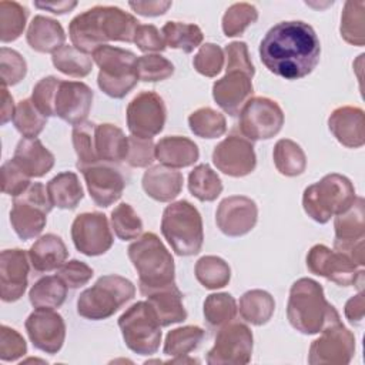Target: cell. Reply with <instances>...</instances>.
Segmentation results:
<instances>
[{
    "label": "cell",
    "mask_w": 365,
    "mask_h": 365,
    "mask_svg": "<svg viewBox=\"0 0 365 365\" xmlns=\"http://www.w3.org/2000/svg\"><path fill=\"white\" fill-rule=\"evenodd\" d=\"M259 60L275 76L298 80L317 67L321 43L305 21L288 20L272 26L259 43Z\"/></svg>",
    "instance_id": "cell-1"
},
{
    "label": "cell",
    "mask_w": 365,
    "mask_h": 365,
    "mask_svg": "<svg viewBox=\"0 0 365 365\" xmlns=\"http://www.w3.org/2000/svg\"><path fill=\"white\" fill-rule=\"evenodd\" d=\"M140 21L115 6H94L77 14L68 24L73 46L87 54L108 41L134 43Z\"/></svg>",
    "instance_id": "cell-2"
},
{
    "label": "cell",
    "mask_w": 365,
    "mask_h": 365,
    "mask_svg": "<svg viewBox=\"0 0 365 365\" xmlns=\"http://www.w3.org/2000/svg\"><path fill=\"white\" fill-rule=\"evenodd\" d=\"M287 318L291 327L304 335L319 334L341 322L338 311L327 301L322 285L312 278H299L291 285Z\"/></svg>",
    "instance_id": "cell-3"
},
{
    "label": "cell",
    "mask_w": 365,
    "mask_h": 365,
    "mask_svg": "<svg viewBox=\"0 0 365 365\" xmlns=\"http://www.w3.org/2000/svg\"><path fill=\"white\" fill-rule=\"evenodd\" d=\"M127 254L138 274V288L144 297L174 282V258L157 234H141L130 244Z\"/></svg>",
    "instance_id": "cell-4"
},
{
    "label": "cell",
    "mask_w": 365,
    "mask_h": 365,
    "mask_svg": "<svg viewBox=\"0 0 365 365\" xmlns=\"http://www.w3.org/2000/svg\"><path fill=\"white\" fill-rule=\"evenodd\" d=\"M355 198L351 180L342 174L331 173L304 190L302 207L309 218L318 224H325L331 217L348 210Z\"/></svg>",
    "instance_id": "cell-5"
},
{
    "label": "cell",
    "mask_w": 365,
    "mask_h": 365,
    "mask_svg": "<svg viewBox=\"0 0 365 365\" xmlns=\"http://www.w3.org/2000/svg\"><path fill=\"white\" fill-rule=\"evenodd\" d=\"M161 232L180 257L197 255L202 248V218L200 211L187 200L165 207L161 217Z\"/></svg>",
    "instance_id": "cell-6"
},
{
    "label": "cell",
    "mask_w": 365,
    "mask_h": 365,
    "mask_svg": "<svg viewBox=\"0 0 365 365\" xmlns=\"http://www.w3.org/2000/svg\"><path fill=\"white\" fill-rule=\"evenodd\" d=\"M135 295L134 284L117 274L100 277L84 289L77 299V314L90 321H101L114 315Z\"/></svg>",
    "instance_id": "cell-7"
},
{
    "label": "cell",
    "mask_w": 365,
    "mask_h": 365,
    "mask_svg": "<svg viewBox=\"0 0 365 365\" xmlns=\"http://www.w3.org/2000/svg\"><path fill=\"white\" fill-rule=\"evenodd\" d=\"M93 61L100 68L97 84L108 97L123 98L137 86V56L133 51L106 44L93 51Z\"/></svg>",
    "instance_id": "cell-8"
},
{
    "label": "cell",
    "mask_w": 365,
    "mask_h": 365,
    "mask_svg": "<svg viewBox=\"0 0 365 365\" xmlns=\"http://www.w3.org/2000/svg\"><path fill=\"white\" fill-rule=\"evenodd\" d=\"M118 328L130 351L138 355H153L161 342V325L147 301H138L118 318Z\"/></svg>",
    "instance_id": "cell-9"
},
{
    "label": "cell",
    "mask_w": 365,
    "mask_h": 365,
    "mask_svg": "<svg viewBox=\"0 0 365 365\" xmlns=\"http://www.w3.org/2000/svg\"><path fill=\"white\" fill-rule=\"evenodd\" d=\"M51 208L47 187L41 182H31L26 191L13 200L10 224L17 237L23 241L38 237L46 227L47 214Z\"/></svg>",
    "instance_id": "cell-10"
},
{
    "label": "cell",
    "mask_w": 365,
    "mask_h": 365,
    "mask_svg": "<svg viewBox=\"0 0 365 365\" xmlns=\"http://www.w3.org/2000/svg\"><path fill=\"white\" fill-rule=\"evenodd\" d=\"M284 111L268 97H251L240 110V131L250 141L269 140L284 125Z\"/></svg>",
    "instance_id": "cell-11"
},
{
    "label": "cell",
    "mask_w": 365,
    "mask_h": 365,
    "mask_svg": "<svg viewBox=\"0 0 365 365\" xmlns=\"http://www.w3.org/2000/svg\"><path fill=\"white\" fill-rule=\"evenodd\" d=\"M307 268L328 281L341 287L354 285L358 291L364 287V269L356 267L344 254L328 248L324 244H315L307 254Z\"/></svg>",
    "instance_id": "cell-12"
},
{
    "label": "cell",
    "mask_w": 365,
    "mask_h": 365,
    "mask_svg": "<svg viewBox=\"0 0 365 365\" xmlns=\"http://www.w3.org/2000/svg\"><path fill=\"white\" fill-rule=\"evenodd\" d=\"M254 336L251 329L238 321L221 327L212 348L207 354L210 365H245L251 361Z\"/></svg>",
    "instance_id": "cell-13"
},
{
    "label": "cell",
    "mask_w": 365,
    "mask_h": 365,
    "mask_svg": "<svg viewBox=\"0 0 365 365\" xmlns=\"http://www.w3.org/2000/svg\"><path fill=\"white\" fill-rule=\"evenodd\" d=\"M125 118L131 135L153 138L164 128L167 120L165 103L154 91H141L128 103Z\"/></svg>",
    "instance_id": "cell-14"
},
{
    "label": "cell",
    "mask_w": 365,
    "mask_h": 365,
    "mask_svg": "<svg viewBox=\"0 0 365 365\" xmlns=\"http://www.w3.org/2000/svg\"><path fill=\"white\" fill-rule=\"evenodd\" d=\"M71 240L76 250L87 257L106 254L114 241L107 215L103 212H81L71 224Z\"/></svg>",
    "instance_id": "cell-15"
},
{
    "label": "cell",
    "mask_w": 365,
    "mask_h": 365,
    "mask_svg": "<svg viewBox=\"0 0 365 365\" xmlns=\"http://www.w3.org/2000/svg\"><path fill=\"white\" fill-rule=\"evenodd\" d=\"M355 354L354 334L338 322L321 331V336L312 341L308 352L311 365H346Z\"/></svg>",
    "instance_id": "cell-16"
},
{
    "label": "cell",
    "mask_w": 365,
    "mask_h": 365,
    "mask_svg": "<svg viewBox=\"0 0 365 365\" xmlns=\"http://www.w3.org/2000/svg\"><path fill=\"white\" fill-rule=\"evenodd\" d=\"M212 163L218 171L230 177H245L257 167L252 143L240 134H230L212 151Z\"/></svg>",
    "instance_id": "cell-17"
},
{
    "label": "cell",
    "mask_w": 365,
    "mask_h": 365,
    "mask_svg": "<svg viewBox=\"0 0 365 365\" xmlns=\"http://www.w3.org/2000/svg\"><path fill=\"white\" fill-rule=\"evenodd\" d=\"M33 346L46 354H57L66 339V322L54 309L36 308L24 322Z\"/></svg>",
    "instance_id": "cell-18"
},
{
    "label": "cell",
    "mask_w": 365,
    "mask_h": 365,
    "mask_svg": "<svg viewBox=\"0 0 365 365\" xmlns=\"http://www.w3.org/2000/svg\"><path fill=\"white\" fill-rule=\"evenodd\" d=\"M91 200L98 207H110L118 201L125 188L123 171L110 163H97L80 170Z\"/></svg>",
    "instance_id": "cell-19"
},
{
    "label": "cell",
    "mask_w": 365,
    "mask_h": 365,
    "mask_svg": "<svg viewBox=\"0 0 365 365\" xmlns=\"http://www.w3.org/2000/svg\"><path fill=\"white\" fill-rule=\"evenodd\" d=\"M258 207L245 195H230L224 198L215 211V222L227 237H242L257 224Z\"/></svg>",
    "instance_id": "cell-20"
},
{
    "label": "cell",
    "mask_w": 365,
    "mask_h": 365,
    "mask_svg": "<svg viewBox=\"0 0 365 365\" xmlns=\"http://www.w3.org/2000/svg\"><path fill=\"white\" fill-rule=\"evenodd\" d=\"M93 98L94 93L86 83L60 80L54 97V115L71 125H77L86 121Z\"/></svg>",
    "instance_id": "cell-21"
},
{
    "label": "cell",
    "mask_w": 365,
    "mask_h": 365,
    "mask_svg": "<svg viewBox=\"0 0 365 365\" xmlns=\"http://www.w3.org/2000/svg\"><path fill=\"white\" fill-rule=\"evenodd\" d=\"M29 254L20 248L3 250L0 254V298L4 302L20 299L29 284Z\"/></svg>",
    "instance_id": "cell-22"
},
{
    "label": "cell",
    "mask_w": 365,
    "mask_h": 365,
    "mask_svg": "<svg viewBox=\"0 0 365 365\" xmlns=\"http://www.w3.org/2000/svg\"><path fill=\"white\" fill-rule=\"evenodd\" d=\"M252 93V77L242 71H227L212 84V98L228 115H237Z\"/></svg>",
    "instance_id": "cell-23"
},
{
    "label": "cell",
    "mask_w": 365,
    "mask_h": 365,
    "mask_svg": "<svg viewBox=\"0 0 365 365\" xmlns=\"http://www.w3.org/2000/svg\"><path fill=\"white\" fill-rule=\"evenodd\" d=\"M328 128L339 144L348 148H359L365 144L364 110L354 106L335 108L328 117Z\"/></svg>",
    "instance_id": "cell-24"
},
{
    "label": "cell",
    "mask_w": 365,
    "mask_h": 365,
    "mask_svg": "<svg viewBox=\"0 0 365 365\" xmlns=\"http://www.w3.org/2000/svg\"><path fill=\"white\" fill-rule=\"evenodd\" d=\"M182 182L184 177L178 170L163 164L147 168L141 180L144 192L158 202H168L177 198L182 190Z\"/></svg>",
    "instance_id": "cell-25"
},
{
    "label": "cell",
    "mask_w": 365,
    "mask_h": 365,
    "mask_svg": "<svg viewBox=\"0 0 365 365\" xmlns=\"http://www.w3.org/2000/svg\"><path fill=\"white\" fill-rule=\"evenodd\" d=\"M13 160L29 177H43L54 165L53 153L38 138H21L14 150Z\"/></svg>",
    "instance_id": "cell-26"
},
{
    "label": "cell",
    "mask_w": 365,
    "mask_h": 365,
    "mask_svg": "<svg viewBox=\"0 0 365 365\" xmlns=\"http://www.w3.org/2000/svg\"><path fill=\"white\" fill-rule=\"evenodd\" d=\"M27 254L31 268L40 274L58 269L68 257L64 241L51 232L36 240Z\"/></svg>",
    "instance_id": "cell-27"
},
{
    "label": "cell",
    "mask_w": 365,
    "mask_h": 365,
    "mask_svg": "<svg viewBox=\"0 0 365 365\" xmlns=\"http://www.w3.org/2000/svg\"><path fill=\"white\" fill-rule=\"evenodd\" d=\"M155 158L170 168L190 167L200 158L198 145L188 137L167 135L155 144Z\"/></svg>",
    "instance_id": "cell-28"
},
{
    "label": "cell",
    "mask_w": 365,
    "mask_h": 365,
    "mask_svg": "<svg viewBox=\"0 0 365 365\" xmlns=\"http://www.w3.org/2000/svg\"><path fill=\"white\" fill-rule=\"evenodd\" d=\"M26 40L34 51L54 54L64 46L66 34L57 20L37 14L29 24Z\"/></svg>",
    "instance_id": "cell-29"
},
{
    "label": "cell",
    "mask_w": 365,
    "mask_h": 365,
    "mask_svg": "<svg viewBox=\"0 0 365 365\" xmlns=\"http://www.w3.org/2000/svg\"><path fill=\"white\" fill-rule=\"evenodd\" d=\"M182 292L175 282L155 289L147 295V302L154 309L161 327L178 324L187 319V311L182 304Z\"/></svg>",
    "instance_id": "cell-30"
},
{
    "label": "cell",
    "mask_w": 365,
    "mask_h": 365,
    "mask_svg": "<svg viewBox=\"0 0 365 365\" xmlns=\"http://www.w3.org/2000/svg\"><path fill=\"white\" fill-rule=\"evenodd\" d=\"M364 218H365V201L362 197H356L348 210L335 215L334 248H339V247L365 240Z\"/></svg>",
    "instance_id": "cell-31"
},
{
    "label": "cell",
    "mask_w": 365,
    "mask_h": 365,
    "mask_svg": "<svg viewBox=\"0 0 365 365\" xmlns=\"http://www.w3.org/2000/svg\"><path fill=\"white\" fill-rule=\"evenodd\" d=\"M128 137L124 131L110 123L96 125V153L100 163L118 164L125 160Z\"/></svg>",
    "instance_id": "cell-32"
},
{
    "label": "cell",
    "mask_w": 365,
    "mask_h": 365,
    "mask_svg": "<svg viewBox=\"0 0 365 365\" xmlns=\"http://www.w3.org/2000/svg\"><path fill=\"white\" fill-rule=\"evenodd\" d=\"M46 187L53 207L61 210H74L84 197L80 180L73 171L58 173Z\"/></svg>",
    "instance_id": "cell-33"
},
{
    "label": "cell",
    "mask_w": 365,
    "mask_h": 365,
    "mask_svg": "<svg viewBox=\"0 0 365 365\" xmlns=\"http://www.w3.org/2000/svg\"><path fill=\"white\" fill-rule=\"evenodd\" d=\"M241 318L251 325L267 324L275 311L274 297L264 289H250L242 294L238 304Z\"/></svg>",
    "instance_id": "cell-34"
},
{
    "label": "cell",
    "mask_w": 365,
    "mask_h": 365,
    "mask_svg": "<svg viewBox=\"0 0 365 365\" xmlns=\"http://www.w3.org/2000/svg\"><path fill=\"white\" fill-rule=\"evenodd\" d=\"M68 287L56 275H46L34 282L29 291L30 304L34 308L56 309L61 307L67 298Z\"/></svg>",
    "instance_id": "cell-35"
},
{
    "label": "cell",
    "mask_w": 365,
    "mask_h": 365,
    "mask_svg": "<svg viewBox=\"0 0 365 365\" xmlns=\"http://www.w3.org/2000/svg\"><path fill=\"white\" fill-rule=\"evenodd\" d=\"M272 158L275 168L285 177L301 175L307 168V157L299 144L289 138H281L275 143Z\"/></svg>",
    "instance_id": "cell-36"
},
{
    "label": "cell",
    "mask_w": 365,
    "mask_h": 365,
    "mask_svg": "<svg viewBox=\"0 0 365 365\" xmlns=\"http://www.w3.org/2000/svg\"><path fill=\"white\" fill-rule=\"evenodd\" d=\"M161 34L165 46L182 50L184 53L194 51L204 40V34L197 24L182 21H167L161 29Z\"/></svg>",
    "instance_id": "cell-37"
},
{
    "label": "cell",
    "mask_w": 365,
    "mask_h": 365,
    "mask_svg": "<svg viewBox=\"0 0 365 365\" xmlns=\"http://www.w3.org/2000/svg\"><path fill=\"white\" fill-rule=\"evenodd\" d=\"M197 281L207 289H218L228 285L231 268L225 259L217 255H204L195 262Z\"/></svg>",
    "instance_id": "cell-38"
},
{
    "label": "cell",
    "mask_w": 365,
    "mask_h": 365,
    "mask_svg": "<svg viewBox=\"0 0 365 365\" xmlns=\"http://www.w3.org/2000/svg\"><path fill=\"white\" fill-rule=\"evenodd\" d=\"M339 31L346 43L358 47L365 44V1L348 0L344 4Z\"/></svg>",
    "instance_id": "cell-39"
},
{
    "label": "cell",
    "mask_w": 365,
    "mask_h": 365,
    "mask_svg": "<svg viewBox=\"0 0 365 365\" xmlns=\"http://www.w3.org/2000/svg\"><path fill=\"white\" fill-rule=\"evenodd\" d=\"M188 190L197 200L210 202L222 192V181L208 164H198L188 174Z\"/></svg>",
    "instance_id": "cell-40"
},
{
    "label": "cell",
    "mask_w": 365,
    "mask_h": 365,
    "mask_svg": "<svg viewBox=\"0 0 365 365\" xmlns=\"http://www.w3.org/2000/svg\"><path fill=\"white\" fill-rule=\"evenodd\" d=\"M205 332L197 325H185L171 329L164 341V354L171 358L185 356L191 351L197 349L204 339Z\"/></svg>",
    "instance_id": "cell-41"
},
{
    "label": "cell",
    "mask_w": 365,
    "mask_h": 365,
    "mask_svg": "<svg viewBox=\"0 0 365 365\" xmlns=\"http://www.w3.org/2000/svg\"><path fill=\"white\" fill-rule=\"evenodd\" d=\"M237 302L235 298L228 292L210 294L204 301V318L210 328L220 329L228 322L234 321L237 315Z\"/></svg>",
    "instance_id": "cell-42"
},
{
    "label": "cell",
    "mask_w": 365,
    "mask_h": 365,
    "mask_svg": "<svg viewBox=\"0 0 365 365\" xmlns=\"http://www.w3.org/2000/svg\"><path fill=\"white\" fill-rule=\"evenodd\" d=\"M51 61L60 73L70 77H86L93 70V57L74 46H63L58 48L51 56Z\"/></svg>",
    "instance_id": "cell-43"
},
{
    "label": "cell",
    "mask_w": 365,
    "mask_h": 365,
    "mask_svg": "<svg viewBox=\"0 0 365 365\" xmlns=\"http://www.w3.org/2000/svg\"><path fill=\"white\" fill-rule=\"evenodd\" d=\"M29 10L17 1H0V40L10 43L17 40L26 27Z\"/></svg>",
    "instance_id": "cell-44"
},
{
    "label": "cell",
    "mask_w": 365,
    "mask_h": 365,
    "mask_svg": "<svg viewBox=\"0 0 365 365\" xmlns=\"http://www.w3.org/2000/svg\"><path fill=\"white\" fill-rule=\"evenodd\" d=\"M188 125L194 135L200 138H217L227 131L224 114L211 107H201L192 111L188 115Z\"/></svg>",
    "instance_id": "cell-45"
},
{
    "label": "cell",
    "mask_w": 365,
    "mask_h": 365,
    "mask_svg": "<svg viewBox=\"0 0 365 365\" xmlns=\"http://www.w3.org/2000/svg\"><path fill=\"white\" fill-rule=\"evenodd\" d=\"M96 125L93 121H83L73 128L71 140L77 154L78 170L100 163L96 153Z\"/></svg>",
    "instance_id": "cell-46"
},
{
    "label": "cell",
    "mask_w": 365,
    "mask_h": 365,
    "mask_svg": "<svg viewBox=\"0 0 365 365\" xmlns=\"http://www.w3.org/2000/svg\"><path fill=\"white\" fill-rule=\"evenodd\" d=\"M46 123L47 117L37 110L31 98H24L17 103L13 124L24 138H36L43 131Z\"/></svg>",
    "instance_id": "cell-47"
},
{
    "label": "cell",
    "mask_w": 365,
    "mask_h": 365,
    "mask_svg": "<svg viewBox=\"0 0 365 365\" xmlns=\"http://www.w3.org/2000/svg\"><path fill=\"white\" fill-rule=\"evenodd\" d=\"M110 222L121 241L137 240L143 232V221L128 202H121L111 211Z\"/></svg>",
    "instance_id": "cell-48"
},
{
    "label": "cell",
    "mask_w": 365,
    "mask_h": 365,
    "mask_svg": "<svg viewBox=\"0 0 365 365\" xmlns=\"http://www.w3.org/2000/svg\"><path fill=\"white\" fill-rule=\"evenodd\" d=\"M258 19V10L250 3H234L231 4L221 20L222 31L227 37H235L245 31V29L254 24Z\"/></svg>",
    "instance_id": "cell-49"
},
{
    "label": "cell",
    "mask_w": 365,
    "mask_h": 365,
    "mask_svg": "<svg viewBox=\"0 0 365 365\" xmlns=\"http://www.w3.org/2000/svg\"><path fill=\"white\" fill-rule=\"evenodd\" d=\"M138 80L145 83L163 81L174 74V64L160 54H144L135 63Z\"/></svg>",
    "instance_id": "cell-50"
},
{
    "label": "cell",
    "mask_w": 365,
    "mask_h": 365,
    "mask_svg": "<svg viewBox=\"0 0 365 365\" xmlns=\"http://www.w3.org/2000/svg\"><path fill=\"white\" fill-rule=\"evenodd\" d=\"M192 66L197 73L205 77H215L224 66V50L218 44L205 43L195 53Z\"/></svg>",
    "instance_id": "cell-51"
},
{
    "label": "cell",
    "mask_w": 365,
    "mask_h": 365,
    "mask_svg": "<svg viewBox=\"0 0 365 365\" xmlns=\"http://www.w3.org/2000/svg\"><path fill=\"white\" fill-rule=\"evenodd\" d=\"M0 71L1 86H14L26 77L27 63L19 51L3 46L0 48Z\"/></svg>",
    "instance_id": "cell-52"
},
{
    "label": "cell",
    "mask_w": 365,
    "mask_h": 365,
    "mask_svg": "<svg viewBox=\"0 0 365 365\" xmlns=\"http://www.w3.org/2000/svg\"><path fill=\"white\" fill-rule=\"evenodd\" d=\"M58 84L60 78L54 76H47L38 80L37 84L33 87L30 98L33 104L37 107V110L46 117L54 115V97Z\"/></svg>",
    "instance_id": "cell-53"
},
{
    "label": "cell",
    "mask_w": 365,
    "mask_h": 365,
    "mask_svg": "<svg viewBox=\"0 0 365 365\" xmlns=\"http://www.w3.org/2000/svg\"><path fill=\"white\" fill-rule=\"evenodd\" d=\"M155 158V144L153 138H140L135 135L128 137V148L125 163L130 167L144 168L148 167Z\"/></svg>",
    "instance_id": "cell-54"
},
{
    "label": "cell",
    "mask_w": 365,
    "mask_h": 365,
    "mask_svg": "<svg viewBox=\"0 0 365 365\" xmlns=\"http://www.w3.org/2000/svg\"><path fill=\"white\" fill-rule=\"evenodd\" d=\"M1 190L4 194L11 195V197H17L20 195L23 191H26L29 188L30 178L17 164L13 158L7 160L3 165H1Z\"/></svg>",
    "instance_id": "cell-55"
},
{
    "label": "cell",
    "mask_w": 365,
    "mask_h": 365,
    "mask_svg": "<svg viewBox=\"0 0 365 365\" xmlns=\"http://www.w3.org/2000/svg\"><path fill=\"white\" fill-rule=\"evenodd\" d=\"M27 354V344L24 338L7 325L0 327V359L3 362H13Z\"/></svg>",
    "instance_id": "cell-56"
},
{
    "label": "cell",
    "mask_w": 365,
    "mask_h": 365,
    "mask_svg": "<svg viewBox=\"0 0 365 365\" xmlns=\"http://www.w3.org/2000/svg\"><path fill=\"white\" fill-rule=\"evenodd\" d=\"M224 57L227 58L225 71H242L251 77L255 74L254 64L251 61L248 46L244 41H232L225 46Z\"/></svg>",
    "instance_id": "cell-57"
},
{
    "label": "cell",
    "mask_w": 365,
    "mask_h": 365,
    "mask_svg": "<svg viewBox=\"0 0 365 365\" xmlns=\"http://www.w3.org/2000/svg\"><path fill=\"white\" fill-rule=\"evenodd\" d=\"M93 274H94L93 268L88 267L86 262L78 261V259L66 261L57 269V275L71 289H77V288L86 285L93 278Z\"/></svg>",
    "instance_id": "cell-58"
},
{
    "label": "cell",
    "mask_w": 365,
    "mask_h": 365,
    "mask_svg": "<svg viewBox=\"0 0 365 365\" xmlns=\"http://www.w3.org/2000/svg\"><path fill=\"white\" fill-rule=\"evenodd\" d=\"M134 43L143 53H158L167 47L161 31L154 24H140L134 36Z\"/></svg>",
    "instance_id": "cell-59"
},
{
    "label": "cell",
    "mask_w": 365,
    "mask_h": 365,
    "mask_svg": "<svg viewBox=\"0 0 365 365\" xmlns=\"http://www.w3.org/2000/svg\"><path fill=\"white\" fill-rule=\"evenodd\" d=\"M171 1H130L128 6L138 14L145 16V17H157L164 14L170 7Z\"/></svg>",
    "instance_id": "cell-60"
},
{
    "label": "cell",
    "mask_w": 365,
    "mask_h": 365,
    "mask_svg": "<svg viewBox=\"0 0 365 365\" xmlns=\"http://www.w3.org/2000/svg\"><path fill=\"white\" fill-rule=\"evenodd\" d=\"M365 301H364V294L362 291H359L356 295L351 297L346 304H345V317L346 319L354 324V325H359L364 319V312H365Z\"/></svg>",
    "instance_id": "cell-61"
},
{
    "label": "cell",
    "mask_w": 365,
    "mask_h": 365,
    "mask_svg": "<svg viewBox=\"0 0 365 365\" xmlns=\"http://www.w3.org/2000/svg\"><path fill=\"white\" fill-rule=\"evenodd\" d=\"M34 6L41 10H48L54 14H64L67 11H71L77 6V1H34Z\"/></svg>",
    "instance_id": "cell-62"
},
{
    "label": "cell",
    "mask_w": 365,
    "mask_h": 365,
    "mask_svg": "<svg viewBox=\"0 0 365 365\" xmlns=\"http://www.w3.org/2000/svg\"><path fill=\"white\" fill-rule=\"evenodd\" d=\"M1 124H6L7 121L13 120V115H14V111H16V107H14V103H13V97L11 94L9 93L7 87L6 86H1Z\"/></svg>",
    "instance_id": "cell-63"
}]
</instances>
